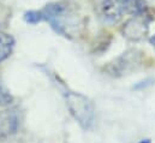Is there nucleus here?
I'll return each instance as SVG.
<instances>
[{
	"instance_id": "obj_9",
	"label": "nucleus",
	"mask_w": 155,
	"mask_h": 143,
	"mask_svg": "<svg viewBox=\"0 0 155 143\" xmlns=\"http://www.w3.org/2000/svg\"><path fill=\"white\" fill-rule=\"evenodd\" d=\"M13 101V96L11 95L7 87L0 81V107L10 106Z\"/></svg>"
},
{
	"instance_id": "obj_6",
	"label": "nucleus",
	"mask_w": 155,
	"mask_h": 143,
	"mask_svg": "<svg viewBox=\"0 0 155 143\" xmlns=\"http://www.w3.org/2000/svg\"><path fill=\"white\" fill-rule=\"evenodd\" d=\"M148 32V22L142 15L134 16V18L129 19L123 27V34L126 38L132 41L142 40Z\"/></svg>"
},
{
	"instance_id": "obj_8",
	"label": "nucleus",
	"mask_w": 155,
	"mask_h": 143,
	"mask_svg": "<svg viewBox=\"0 0 155 143\" xmlns=\"http://www.w3.org/2000/svg\"><path fill=\"white\" fill-rule=\"evenodd\" d=\"M13 47H15L13 37L8 34L0 32V63L6 60L11 55Z\"/></svg>"
},
{
	"instance_id": "obj_4",
	"label": "nucleus",
	"mask_w": 155,
	"mask_h": 143,
	"mask_svg": "<svg viewBox=\"0 0 155 143\" xmlns=\"http://www.w3.org/2000/svg\"><path fill=\"white\" fill-rule=\"evenodd\" d=\"M23 114L17 108H10L0 113V140L15 136L22 128Z\"/></svg>"
},
{
	"instance_id": "obj_7",
	"label": "nucleus",
	"mask_w": 155,
	"mask_h": 143,
	"mask_svg": "<svg viewBox=\"0 0 155 143\" xmlns=\"http://www.w3.org/2000/svg\"><path fill=\"white\" fill-rule=\"evenodd\" d=\"M124 13L137 16L142 15L146 8V1L144 0H118Z\"/></svg>"
},
{
	"instance_id": "obj_2",
	"label": "nucleus",
	"mask_w": 155,
	"mask_h": 143,
	"mask_svg": "<svg viewBox=\"0 0 155 143\" xmlns=\"http://www.w3.org/2000/svg\"><path fill=\"white\" fill-rule=\"evenodd\" d=\"M66 105L71 115L83 129H90L95 120V107L93 101L79 94L70 91L66 94Z\"/></svg>"
},
{
	"instance_id": "obj_3",
	"label": "nucleus",
	"mask_w": 155,
	"mask_h": 143,
	"mask_svg": "<svg viewBox=\"0 0 155 143\" xmlns=\"http://www.w3.org/2000/svg\"><path fill=\"white\" fill-rule=\"evenodd\" d=\"M143 59V53L138 49H129L117 57L111 63L105 66V71L113 77H120L124 75H129L130 72L136 71Z\"/></svg>"
},
{
	"instance_id": "obj_5",
	"label": "nucleus",
	"mask_w": 155,
	"mask_h": 143,
	"mask_svg": "<svg viewBox=\"0 0 155 143\" xmlns=\"http://www.w3.org/2000/svg\"><path fill=\"white\" fill-rule=\"evenodd\" d=\"M99 17L106 23H117L125 15L118 0H99L96 4Z\"/></svg>"
},
{
	"instance_id": "obj_10",
	"label": "nucleus",
	"mask_w": 155,
	"mask_h": 143,
	"mask_svg": "<svg viewBox=\"0 0 155 143\" xmlns=\"http://www.w3.org/2000/svg\"><path fill=\"white\" fill-rule=\"evenodd\" d=\"M138 143H152L150 142V140H148V138H146V140H142V141H140Z\"/></svg>"
},
{
	"instance_id": "obj_1",
	"label": "nucleus",
	"mask_w": 155,
	"mask_h": 143,
	"mask_svg": "<svg viewBox=\"0 0 155 143\" xmlns=\"http://www.w3.org/2000/svg\"><path fill=\"white\" fill-rule=\"evenodd\" d=\"M41 19L48 21L57 33L65 36L74 35L81 28L79 16L69 1H59L47 5L45 10L40 11Z\"/></svg>"
},
{
	"instance_id": "obj_11",
	"label": "nucleus",
	"mask_w": 155,
	"mask_h": 143,
	"mask_svg": "<svg viewBox=\"0 0 155 143\" xmlns=\"http://www.w3.org/2000/svg\"><path fill=\"white\" fill-rule=\"evenodd\" d=\"M150 42H152V43H153V46H155V35L153 36V37H152V38H150Z\"/></svg>"
}]
</instances>
